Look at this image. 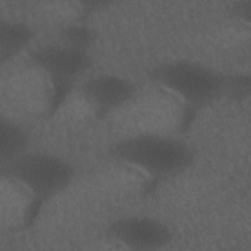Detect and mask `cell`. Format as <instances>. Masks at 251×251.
Wrapping results in <instances>:
<instances>
[{
    "label": "cell",
    "mask_w": 251,
    "mask_h": 251,
    "mask_svg": "<svg viewBox=\"0 0 251 251\" xmlns=\"http://www.w3.org/2000/svg\"><path fill=\"white\" fill-rule=\"evenodd\" d=\"M78 91L89 103L94 115L102 119L129 102L136 94L137 88L126 77L103 74L83 81Z\"/></svg>",
    "instance_id": "8992f818"
},
{
    "label": "cell",
    "mask_w": 251,
    "mask_h": 251,
    "mask_svg": "<svg viewBox=\"0 0 251 251\" xmlns=\"http://www.w3.org/2000/svg\"><path fill=\"white\" fill-rule=\"evenodd\" d=\"M1 164H5L27 151L29 146V134L18 122L2 117L0 120Z\"/></svg>",
    "instance_id": "ba28073f"
},
{
    "label": "cell",
    "mask_w": 251,
    "mask_h": 251,
    "mask_svg": "<svg viewBox=\"0 0 251 251\" xmlns=\"http://www.w3.org/2000/svg\"><path fill=\"white\" fill-rule=\"evenodd\" d=\"M34 36L33 29L23 22L0 21V59L5 64L26 48Z\"/></svg>",
    "instance_id": "52a82bcc"
},
{
    "label": "cell",
    "mask_w": 251,
    "mask_h": 251,
    "mask_svg": "<svg viewBox=\"0 0 251 251\" xmlns=\"http://www.w3.org/2000/svg\"><path fill=\"white\" fill-rule=\"evenodd\" d=\"M2 176L27 189L39 207L66 189L75 176L73 165L43 151H26L2 164Z\"/></svg>",
    "instance_id": "3957f363"
},
{
    "label": "cell",
    "mask_w": 251,
    "mask_h": 251,
    "mask_svg": "<svg viewBox=\"0 0 251 251\" xmlns=\"http://www.w3.org/2000/svg\"><path fill=\"white\" fill-rule=\"evenodd\" d=\"M29 59L50 80L52 98L49 113L51 114L59 110L74 83L92 65L88 51L65 44L39 46L29 52Z\"/></svg>",
    "instance_id": "277c9868"
},
{
    "label": "cell",
    "mask_w": 251,
    "mask_h": 251,
    "mask_svg": "<svg viewBox=\"0 0 251 251\" xmlns=\"http://www.w3.org/2000/svg\"><path fill=\"white\" fill-rule=\"evenodd\" d=\"M230 10L235 18L249 24L251 16V0L236 1L231 5Z\"/></svg>",
    "instance_id": "8fae6325"
},
{
    "label": "cell",
    "mask_w": 251,
    "mask_h": 251,
    "mask_svg": "<svg viewBox=\"0 0 251 251\" xmlns=\"http://www.w3.org/2000/svg\"><path fill=\"white\" fill-rule=\"evenodd\" d=\"M250 94V76L236 73L226 74L225 95L234 101H243Z\"/></svg>",
    "instance_id": "30bf717a"
},
{
    "label": "cell",
    "mask_w": 251,
    "mask_h": 251,
    "mask_svg": "<svg viewBox=\"0 0 251 251\" xmlns=\"http://www.w3.org/2000/svg\"><path fill=\"white\" fill-rule=\"evenodd\" d=\"M147 76L185 103L184 126L190 124L196 111L225 95L226 74L187 59L159 63L147 71Z\"/></svg>",
    "instance_id": "7a4b0ae2"
},
{
    "label": "cell",
    "mask_w": 251,
    "mask_h": 251,
    "mask_svg": "<svg viewBox=\"0 0 251 251\" xmlns=\"http://www.w3.org/2000/svg\"><path fill=\"white\" fill-rule=\"evenodd\" d=\"M107 237L131 250L161 249L172 240V231L163 222L148 216L130 215L118 218L106 226Z\"/></svg>",
    "instance_id": "5b68a950"
},
{
    "label": "cell",
    "mask_w": 251,
    "mask_h": 251,
    "mask_svg": "<svg viewBox=\"0 0 251 251\" xmlns=\"http://www.w3.org/2000/svg\"><path fill=\"white\" fill-rule=\"evenodd\" d=\"M60 36L63 40V44L88 51L90 45L94 41L93 31L83 25L72 24L61 28Z\"/></svg>",
    "instance_id": "9c48e42d"
},
{
    "label": "cell",
    "mask_w": 251,
    "mask_h": 251,
    "mask_svg": "<svg viewBox=\"0 0 251 251\" xmlns=\"http://www.w3.org/2000/svg\"><path fill=\"white\" fill-rule=\"evenodd\" d=\"M109 155L118 162L162 178L183 172L195 159L185 142L163 133L138 132L114 142Z\"/></svg>",
    "instance_id": "6da1fadb"
}]
</instances>
